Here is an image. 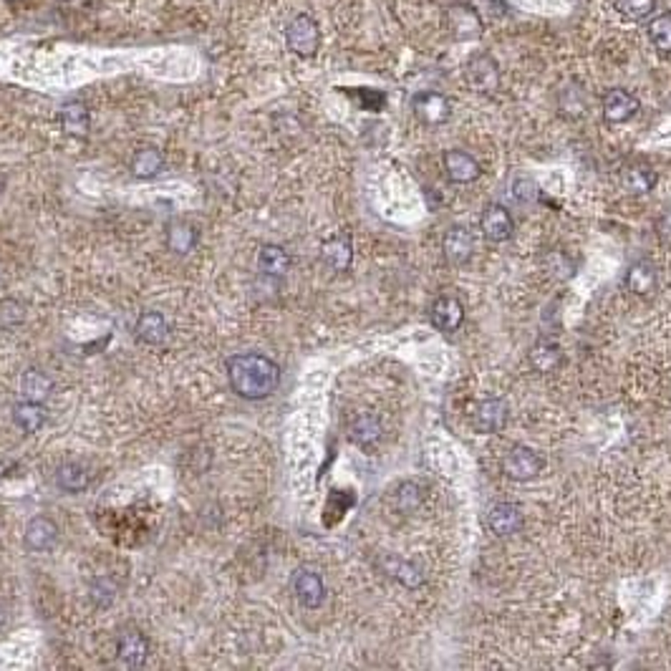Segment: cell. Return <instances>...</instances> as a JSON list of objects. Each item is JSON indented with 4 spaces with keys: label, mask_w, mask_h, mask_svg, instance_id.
Here are the masks:
<instances>
[{
    "label": "cell",
    "mask_w": 671,
    "mask_h": 671,
    "mask_svg": "<svg viewBox=\"0 0 671 671\" xmlns=\"http://www.w3.org/2000/svg\"><path fill=\"white\" fill-rule=\"evenodd\" d=\"M228 381L240 399H268L281 384V366L262 353H235L228 359Z\"/></svg>",
    "instance_id": "obj_1"
},
{
    "label": "cell",
    "mask_w": 671,
    "mask_h": 671,
    "mask_svg": "<svg viewBox=\"0 0 671 671\" xmlns=\"http://www.w3.org/2000/svg\"><path fill=\"white\" fill-rule=\"evenodd\" d=\"M285 46L301 58L316 56L321 46L319 24L311 15H306V13L296 15L291 24L285 25Z\"/></svg>",
    "instance_id": "obj_2"
},
{
    "label": "cell",
    "mask_w": 671,
    "mask_h": 671,
    "mask_svg": "<svg viewBox=\"0 0 671 671\" xmlns=\"http://www.w3.org/2000/svg\"><path fill=\"white\" fill-rule=\"evenodd\" d=\"M469 424L478 434L500 432L508 424V404L502 399H482L469 407Z\"/></svg>",
    "instance_id": "obj_3"
},
{
    "label": "cell",
    "mask_w": 671,
    "mask_h": 671,
    "mask_svg": "<svg viewBox=\"0 0 671 671\" xmlns=\"http://www.w3.org/2000/svg\"><path fill=\"white\" fill-rule=\"evenodd\" d=\"M543 467H546L543 455H538L535 449L523 447V444L512 447L510 455L505 457V462H502L505 475H508L510 479H515V482H528V479H535L540 472H543Z\"/></svg>",
    "instance_id": "obj_4"
},
{
    "label": "cell",
    "mask_w": 671,
    "mask_h": 671,
    "mask_svg": "<svg viewBox=\"0 0 671 671\" xmlns=\"http://www.w3.org/2000/svg\"><path fill=\"white\" fill-rule=\"evenodd\" d=\"M465 79L469 89H475L478 94H492L500 86V69L495 58L488 54H478L469 58V64L465 66Z\"/></svg>",
    "instance_id": "obj_5"
},
{
    "label": "cell",
    "mask_w": 671,
    "mask_h": 671,
    "mask_svg": "<svg viewBox=\"0 0 671 671\" xmlns=\"http://www.w3.org/2000/svg\"><path fill=\"white\" fill-rule=\"evenodd\" d=\"M411 112L419 119L421 124L439 126L452 116V106L449 99L437 92H421L411 99Z\"/></svg>",
    "instance_id": "obj_6"
},
{
    "label": "cell",
    "mask_w": 671,
    "mask_h": 671,
    "mask_svg": "<svg viewBox=\"0 0 671 671\" xmlns=\"http://www.w3.org/2000/svg\"><path fill=\"white\" fill-rule=\"evenodd\" d=\"M293 593L303 608H319L326 601V583L316 570L298 568L293 573Z\"/></svg>",
    "instance_id": "obj_7"
},
{
    "label": "cell",
    "mask_w": 671,
    "mask_h": 671,
    "mask_svg": "<svg viewBox=\"0 0 671 671\" xmlns=\"http://www.w3.org/2000/svg\"><path fill=\"white\" fill-rule=\"evenodd\" d=\"M116 656L119 661L129 666V669H139L144 666L149 656V641L147 636L137 631V628H124L119 638H116Z\"/></svg>",
    "instance_id": "obj_8"
},
{
    "label": "cell",
    "mask_w": 671,
    "mask_h": 671,
    "mask_svg": "<svg viewBox=\"0 0 671 671\" xmlns=\"http://www.w3.org/2000/svg\"><path fill=\"white\" fill-rule=\"evenodd\" d=\"M523 523V510L515 502H495L488 510V528L498 538H510V535L520 533Z\"/></svg>",
    "instance_id": "obj_9"
},
{
    "label": "cell",
    "mask_w": 671,
    "mask_h": 671,
    "mask_svg": "<svg viewBox=\"0 0 671 671\" xmlns=\"http://www.w3.org/2000/svg\"><path fill=\"white\" fill-rule=\"evenodd\" d=\"M638 99L626 89H611L603 96V119L608 124H626L628 119L638 114Z\"/></svg>",
    "instance_id": "obj_10"
},
{
    "label": "cell",
    "mask_w": 671,
    "mask_h": 671,
    "mask_svg": "<svg viewBox=\"0 0 671 671\" xmlns=\"http://www.w3.org/2000/svg\"><path fill=\"white\" fill-rule=\"evenodd\" d=\"M25 548L34 550V553H44V550H51L56 546L58 540V525L46 518V515H35L28 520L24 533Z\"/></svg>",
    "instance_id": "obj_11"
},
{
    "label": "cell",
    "mask_w": 671,
    "mask_h": 671,
    "mask_svg": "<svg viewBox=\"0 0 671 671\" xmlns=\"http://www.w3.org/2000/svg\"><path fill=\"white\" fill-rule=\"evenodd\" d=\"M429 319H432V326L442 333H452L462 326L465 321V306L457 301L455 296H442L437 298L432 303V311H429Z\"/></svg>",
    "instance_id": "obj_12"
},
{
    "label": "cell",
    "mask_w": 671,
    "mask_h": 671,
    "mask_svg": "<svg viewBox=\"0 0 671 671\" xmlns=\"http://www.w3.org/2000/svg\"><path fill=\"white\" fill-rule=\"evenodd\" d=\"M479 228L485 232V238L492 240V242H505V240L512 238L515 222H512V215L505 207L489 205L485 207V212L479 217Z\"/></svg>",
    "instance_id": "obj_13"
},
{
    "label": "cell",
    "mask_w": 671,
    "mask_h": 671,
    "mask_svg": "<svg viewBox=\"0 0 671 671\" xmlns=\"http://www.w3.org/2000/svg\"><path fill=\"white\" fill-rule=\"evenodd\" d=\"M444 172H447V177L457 184L475 183L479 174H482L479 162L475 160L472 154L462 152V149H452V152L444 154Z\"/></svg>",
    "instance_id": "obj_14"
},
{
    "label": "cell",
    "mask_w": 671,
    "mask_h": 671,
    "mask_svg": "<svg viewBox=\"0 0 671 671\" xmlns=\"http://www.w3.org/2000/svg\"><path fill=\"white\" fill-rule=\"evenodd\" d=\"M442 251L444 258L452 262V265H465L472 258V251H475V238H472L469 230L457 225V228H452L444 235Z\"/></svg>",
    "instance_id": "obj_15"
},
{
    "label": "cell",
    "mask_w": 671,
    "mask_h": 671,
    "mask_svg": "<svg viewBox=\"0 0 671 671\" xmlns=\"http://www.w3.org/2000/svg\"><path fill=\"white\" fill-rule=\"evenodd\" d=\"M58 122H61L64 134H69V137H74V139H84L86 134H89L92 116H89L86 104L69 102L61 106V112H58Z\"/></svg>",
    "instance_id": "obj_16"
},
{
    "label": "cell",
    "mask_w": 671,
    "mask_h": 671,
    "mask_svg": "<svg viewBox=\"0 0 671 671\" xmlns=\"http://www.w3.org/2000/svg\"><path fill=\"white\" fill-rule=\"evenodd\" d=\"M134 333H137L139 341L149 343V346H160L170 339V323L162 316L160 311H147L142 313L134 326Z\"/></svg>",
    "instance_id": "obj_17"
},
{
    "label": "cell",
    "mask_w": 671,
    "mask_h": 671,
    "mask_svg": "<svg viewBox=\"0 0 671 671\" xmlns=\"http://www.w3.org/2000/svg\"><path fill=\"white\" fill-rule=\"evenodd\" d=\"M528 359H530V366L538 374H550V371H558L560 364H563V349L556 341H550V339H540V341L533 343Z\"/></svg>",
    "instance_id": "obj_18"
},
{
    "label": "cell",
    "mask_w": 671,
    "mask_h": 671,
    "mask_svg": "<svg viewBox=\"0 0 671 671\" xmlns=\"http://www.w3.org/2000/svg\"><path fill=\"white\" fill-rule=\"evenodd\" d=\"M321 261L329 265L331 271H349V265L353 261V245L349 235H336L323 242L321 248Z\"/></svg>",
    "instance_id": "obj_19"
},
{
    "label": "cell",
    "mask_w": 671,
    "mask_h": 671,
    "mask_svg": "<svg viewBox=\"0 0 671 671\" xmlns=\"http://www.w3.org/2000/svg\"><path fill=\"white\" fill-rule=\"evenodd\" d=\"M449 25H452V34L457 41H469V38H478L482 35V24L475 15L472 8L467 5H452L449 8Z\"/></svg>",
    "instance_id": "obj_20"
},
{
    "label": "cell",
    "mask_w": 671,
    "mask_h": 671,
    "mask_svg": "<svg viewBox=\"0 0 671 671\" xmlns=\"http://www.w3.org/2000/svg\"><path fill=\"white\" fill-rule=\"evenodd\" d=\"M258 268H261L262 275L281 278V275L291 271V255L281 245L268 242V245H262L261 251H258Z\"/></svg>",
    "instance_id": "obj_21"
},
{
    "label": "cell",
    "mask_w": 671,
    "mask_h": 671,
    "mask_svg": "<svg viewBox=\"0 0 671 671\" xmlns=\"http://www.w3.org/2000/svg\"><path fill=\"white\" fill-rule=\"evenodd\" d=\"M384 434V427L381 421L374 414H359L353 417L351 424H349V437H351L353 444H361V447H371L381 439Z\"/></svg>",
    "instance_id": "obj_22"
},
{
    "label": "cell",
    "mask_w": 671,
    "mask_h": 671,
    "mask_svg": "<svg viewBox=\"0 0 671 671\" xmlns=\"http://www.w3.org/2000/svg\"><path fill=\"white\" fill-rule=\"evenodd\" d=\"M13 421H15L18 429H24L25 434H34L46 424V410H44V404H38V401H28V399H24L21 404L13 407Z\"/></svg>",
    "instance_id": "obj_23"
},
{
    "label": "cell",
    "mask_w": 671,
    "mask_h": 671,
    "mask_svg": "<svg viewBox=\"0 0 671 671\" xmlns=\"http://www.w3.org/2000/svg\"><path fill=\"white\" fill-rule=\"evenodd\" d=\"M626 288L636 296H648L656 288V268L648 261H638L626 273Z\"/></svg>",
    "instance_id": "obj_24"
},
{
    "label": "cell",
    "mask_w": 671,
    "mask_h": 671,
    "mask_svg": "<svg viewBox=\"0 0 671 671\" xmlns=\"http://www.w3.org/2000/svg\"><path fill=\"white\" fill-rule=\"evenodd\" d=\"M56 485L64 489V492L76 495V492H84V489L92 485V475H89V469L84 465H79V462H66V465L58 467Z\"/></svg>",
    "instance_id": "obj_25"
},
{
    "label": "cell",
    "mask_w": 671,
    "mask_h": 671,
    "mask_svg": "<svg viewBox=\"0 0 671 671\" xmlns=\"http://www.w3.org/2000/svg\"><path fill=\"white\" fill-rule=\"evenodd\" d=\"M51 391H54V381H51V376H46L44 371L28 369V371L21 376V394H24V399H28V401L44 404V401L51 397Z\"/></svg>",
    "instance_id": "obj_26"
},
{
    "label": "cell",
    "mask_w": 671,
    "mask_h": 671,
    "mask_svg": "<svg viewBox=\"0 0 671 671\" xmlns=\"http://www.w3.org/2000/svg\"><path fill=\"white\" fill-rule=\"evenodd\" d=\"M621 184H624L626 192L631 194H646L654 190L656 184V172L651 167H641V164H631L621 172Z\"/></svg>",
    "instance_id": "obj_27"
},
{
    "label": "cell",
    "mask_w": 671,
    "mask_h": 671,
    "mask_svg": "<svg viewBox=\"0 0 671 671\" xmlns=\"http://www.w3.org/2000/svg\"><path fill=\"white\" fill-rule=\"evenodd\" d=\"M164 242H167V248L172 252L187 255L197 245V230L190 222H172L170 228H167V235H164Z\"/></svg>",
    "instance_id": "obj_28"
},
{
    "label": "cell",
    "mask_w": 671,
    "mask_h": 671,
    "mask_svg": "<svg viewBox=\"0 0 671 671\" xmlns=\"http://www.w3.org/2000/svg\"><path fill=\"white\" fill-rule=\"evenodd\" d=\"M384 566H387V573L391 578H397L404 588H421L424 586V573H421L414 563L410 560H401V558H387L384 560Z\"/></svg>",
    "instance_id": "obj_29"
},
{
    "label": "cell",
    "mask_w": 671,
    "mask_h": 671,
    "mask_svg": "<svg viewBox=\"0 0 671 671\" xmlns=\"http://www.w3.org/2000/svg\"><path fill=\"white\" fill-rule=\"evenodd\" d=\"M164 167V157H162L160 149L154 147H147V149H139L137 154H134V160H132V174L139 177V180H152V177H157Z\"/></svg>",
    "instance_id": "obj_30"
},
{
    "label": "cell",
    "mask_w": 671,
    "mask_h": 671,
    "mask_svg": "<svg viewBox=\"0 0 671 671\" xmlns=\"http://www.w3.org/2000/svg\"><path fill=\"white\" fill-rule=\"evenodd\" d=\"M614 8L626 21H646L651 13L656 11V0H614Z\"/></svg>",
    "instance_id": "obj_31"
},
{
    "label": "cell",
    "mask_w": 671,
    "mask_h": 671,
    "mask_svg": "<svg viewBox=\"0 0 671 671\" xmlns=\"http://www.w3.org/2000/svg\"><path fill=\"white\" fill-rule=\"evenodd\" d=\"M648 38L661 54H671V13H664L648 25Z\"/></svg>",
    "instance_id": "obj_32"
},
{
    "label": "cell",
    "mask_w": 671,
    "mask_h": 671,
    "mask_svg": "<svg viewBox=\"0 0 671 671\" xmlns=\"http://www.w3.org/2000/svg\"><path fill=\"white\" fill-rule=\"evenodd\" d=\"M421 500H424V495H421L419 485L407 482V485H401V488H399L397 508L401 512H414L421 505Z\"/></svg>",
    "instance_id": "obj_33"
},
{
    "label": "cell",
    "mask_w": 671,
    "mask_h": 671,
    "mask_svg": "<svg viewBox=\"0 0 671 671\" xmlns=\"http://www.w3.org/2000/svg\"><path fill=\"white\" fill-rule=\"evenodd\" d=\"M512 194L520 200V202H533L538 197V184L530 183V180H518L515 187H512Z\"/></svg>",
    "instance_id": "obj_34"
},
{
    "label": "cell",
    "mask_w": 671,
    "mask_h": 671,
    "mask_svg": "<svg viewBox=\"0 0 671 671\" xmlns=\"http://www.w3.org/2000/svg\"><path fill=\"white\" fill-rule=\"evenodd\" d=\"M5 621H8V611H5V606H0V628L5 626Z\"/></svg>",
    "instance_id": "obj_35"
}]
</instances>
